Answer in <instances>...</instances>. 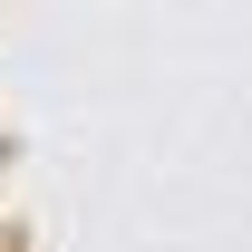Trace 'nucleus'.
<instances>
[]
</instances>
